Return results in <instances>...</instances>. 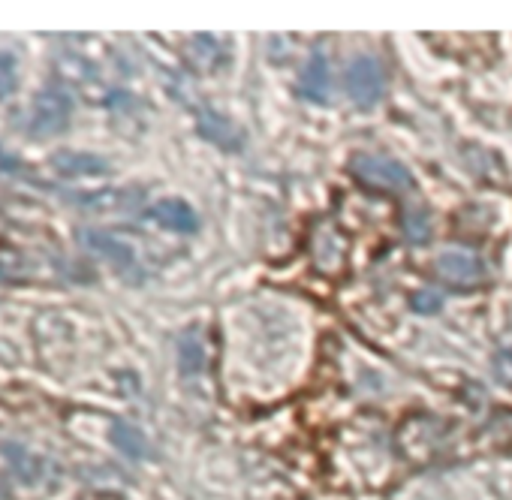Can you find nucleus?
<instances>
[{
    "label": "nucleus",
    "instance_id": "obj_1",
    "mask_svg": "<svg viewBox=\"0 0 512 500\" xmlns=\"http://www.w3.org/2000/svg\"><path fill=\"white\" fill-rule=\"evenodd\" d=\"M70 118H73V97L64 88L52 85L34 97L28 127L37 139H49V136L64 133L70 127Z\"/></svg>",
    "mask_w": 512,
    "mask_h": 500
},
{
    "label": "nucleus",
    "instance_id": "obj_2",
    "mask_svg": "<svg viewBox=\"0 0 512 500\" xmlns=\"http://www.w3.org/2000/svg\"><path fill=\"white\" fill-rule=\"evenodd\" d=\"M353 172L359 181H365L368 187L377 190H389V193H404L413 187V172L389 157H374V154H362L353 160Z\"/></svg>",
    "mask_w": 512,
    "mask_h": 500
},
{
    "label": "nucleus",
    "instance_id": "obj_3",
    "mask_svg": "<svg viewBox=\"0 0 512 500\" xmlns=\"http://www.w3.org/2000/svg\"><path fill=\"white\" fill-rule=\"evenodd\" d=\"M344 85H347V97L356 106H374V103H380V97L386 91V73H383L380 61L356 58L344 73Z\"/></svg>",
    "mask_w": 512,
    "mask_h": 500
},
{
    "label": "nucleus",
    "instance_id": "obj_4",
    "mask_svg": "<svg viewBox=\"0 0 512 500\" xmlns=\"http://www.w3.org/2000/svg\"><path fill=\"white\" fill-rule=\"evenodd\" d=\"M79 241L85 244V250H91L94 257H100L118 275H133L136 272V250L124 238H118L112 232H103V229H82Z\"/></svg>",
    "mask_w": 512,
    "mask_h": 500
},
{
    "label": "nucleus",
    "instance_id": "obj_5",
    "mask_svg": "<svg viewBox=\"0 0 512 500\" xmlns=\"http://www.w3.org/2000/svg\"><path fill=\"white\" fill-rule=\"evenodd\" d=\"M437 275L455 287H476L485 281V266L476 254H470V250L452 247L437 257Z\"/></svg>",
    "mask_w": 512,
    "mask_h": 500
},
{
    "label": "nucleus",
    "instance_id": "obj_6",
    "mask_svg": "<svg viewBox=\"0 0 512 500\" xmlns=\"http://www.w3.org/2000/svg\"><path fill=\"white\" fill-rule=\"evenodd\" d=\"M299 94L311 103H329L332 97V70L323 52H314L302 79H299Z\"/></svg>",
    "mask_w": 512,
    "mask_h": 500
},
{
    "label": "nucleus",
    "instance_id": "obj_7",
    "mask_svg": "<svg viewBox=\"0 0 512 500\" xmlns=\"http://www.w3.org/2000/svg\"><path fill=\"white\" fill-rule=\"evenodd\" d=\"M148 217L172 232H196V226H199L196 211L184 199H160L148 208Z\"/></svg>",
    "mask_w": 512,
    "mask_h": 500
},
{
    "label": "nucleus",
    "instance_id": "obj_8",
    "mask_svg": "<svg viewBox=\"0 0 512 500\" xmlns=\"http://www.w3.org/2000/svg\"><path fill=\"white\" fill-rule=\"evenodd\" d=\"M55 169L67 178H88V175H106L109 163L97 154H85V151H58L52 157Z\"/></svg>",
    "mask_w": 512,
    "mask_h": 500
},
{
    "label": "nucleus",
    "instance_id": "obj_9",
    "mask_svg": "<svg viewBox=\"0 0 512 500\" xmlns=\"http://www.w3.org/2000/svg\"><path fill=\"white\" fill-rule=\"evenodd\" d=\"M112 443L124 455H130V458H148V440L142 437V431H136L127 422H115L112 425Z\"/></svg>",
    "mask_w": 512,
    "mask_h": 500
},
{
    "label": "nucleus",
    "instance_id": "obj_10",
    "mask_svg": "<svg viewBox=\"0 0 512 500\" xmlns=\"http://www.w3.org/2000/svg\"><path fill=\"white\" fill-rule=\"evenodd\" d=\"M431 229H434V223H431L428 208H410L404 214V232L413 244H425L431 238Z\"/></svg>",
    "mask_w": 512,
    "mask_h": 500
},
{
    "label": "nucleus",
    "instance_id": "obj_11",
    "mask_svg": "<svg viewBox=\"0 0 512 500\" xmlns=\"http://www.w3.org/2000/svg\"><path fill=\"white\" fill-rule=\"evenodd\" d=\"M19 85V64L10 52H0V100H7Z\"/></svg>",
    "mask_w": 512,
    "mask_h": 500
},
{
    "label": "nucleus",
    "instance_id": "obj_12",
    "mask_svg": "<svg viewBox=\"0 0 512 500\" xmlns=\"http://www.w3.org/2000/svg\"><path fill=\"white\" fill-rule=\"evenodd\" d=\"M440 305H443V299L437 293H416L413 296V311H419V314H437Z\"/></svg>",
    "mask_w": 512,
    "mask_h": 500
},
{
    "label": "nucleus",
    "instance_id": "obj_13",
    "mask_svg": "<svg viewBox=\"0 0 512 500\" xmlns=\"http://www.w3.org/2000/svg\"><path fill=\"white\" fill-rule=\"evenodd\" d=\"M19 169H22L19 157L10 154V151H4V145H0V175H13V172H19Z\"/></svg>",
    "mask_w": 512,
    "mask_h": 500
}]
</instances>
